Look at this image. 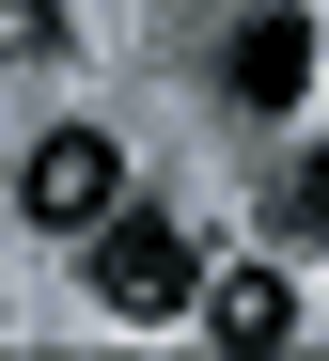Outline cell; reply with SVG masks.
Returning <instances> with one entry per match:
<instances>
[{"mask_svg":"<svg viewBox=\"0 0 329 361\" xmlns=\"http://www.w3.org/2000/svg\"><path fill=\"white\" fill-rule=\"evenodd\" d=\"M79 252H94V298L110 314H188V235L157 220V204H110V220H79Z\"/></svg>","mask_w":329,"mask_h":361,"instance_id":"cell-1","label":"cell"},{"mask_svg":"<svg viewBox=\"0 0 329 361\" xmlns=\"http://www.w3.org/2000/svg\"><path fill=\"white\" fill-rule=\"evenodd\" d=\"M16 204H32L47 235L110 220V204H125V157H110V126H47V142H32V173H16Z\"/></svg>","mask_w":329,"mask_h":361,"instance_id":"cell-2","label":"cell"},{"mask_svg":"<svg viewBox=\"0 0 329 361\" xmlns=\"http://www.w3.org/2000/svg\"><path fill=\"white\" fill-rule=\"evenodd\" d=\"M220 79H235V110H298L314 94V16H298V0H283V16H235Z\"/></svg>","mask_w":329,"mask_h":361,"instance_id":"cell-3","label":"cell"},{"mask_svg":"<svg viewBox=\"0 0 329 361\" xmlns=\"http://www.w3.org/2000/svg\"><path fill=\"white\" fill-rule=\"evenodd\" d=\"M188 298H204V330H220V345H251V361H267V345H298V267H283V252H267V267L188 283Z\"/></svg>","mask_w":329,"mask_h":361,"instance_id":"cell-4","label":"cell"},{"mask_svg":"<svg viewBox=\"0 0 329 361\" xmlns=\"http://www.w3.org/2000/svg\"><path fill=\"white\" fill-rule=\"evenodd\" d=\"M267 235H283V252H314V235H329V173H314V157L283 173V204H267Z\"/></svg>","mask_w":329,"mask_h":361,"instance_id":"cell-5","label":"cell"},{"mask_svg":"<svg viewBox=\"0 0 329 361\" xmlns=\"http://www.w3.org/2000/svg\"><path fill=\"white\" fill-rule=\"evenodd\" d=\"M63 47V0H0V63H47Z\"/></svg>","mask_w":329,"mask_h":361,"instance_id":"cell-6","label":"cell"}]
</instances>
